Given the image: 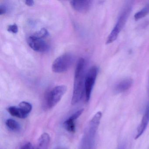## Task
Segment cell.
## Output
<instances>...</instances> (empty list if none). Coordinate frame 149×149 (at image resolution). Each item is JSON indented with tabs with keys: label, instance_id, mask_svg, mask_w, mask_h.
Listing matches in <instances>:
<instances>
[{
	"label": "cell",
	"instance_id": "cell-9",
	"mask_svg": "<svg viewBox=\"0 0 149 149\" xmlns=\"http://www.w3.org/2000/svg\"><path fill=\"white\" fill-rule=\"evenodd\" d=\"M92 1H70V5L77 12L81 13H85L88 12L92 4Z\"/></svg>",
	"mask_w": 149,
	"mask_h": 149
},
{
	"label": "cell",
	"instance_id": "cell-8",
	"mask_svg": "<svg viewBox=\"0 0 149 149\" xmlns=\"http://www.w3.org/2000/svg\"><path fill=\"white\" fill-rule=\"evenodd\" d=\"M149 123V104L147 105L142 120L137 129L136 134L135 138L136 139L140 137L146 130Z\"/></svg>",
	"mask_w": 149,
	"mask_h": 149
},
{
	"label": "cell",
	"instance_id": "cell-17",
	"mask_svg": "<svg viewBox=\"0 0 149 149\" xmlns=\"http://www.w3.org/2000/svg\"><path fill=\"white\" fill-rule=\"evenodd\" d=\"M48 34L49 33L47 30L45 29L42 28L39 30V31L36 32L33 34L32 35V36L36 38L43 39V38L47 37Z\"/></svg>",
	"mask_w": 149,
	"mask_h": 149
},
{
	"label": "cell",
	"instance_id": "cell-14",
	"mask_svg": "<svg viewBox=\"0 0 149 149\" xmlns=\"http://www.w3.org/2000/svg\"><path fill=\"white\" fill-rule=\"evenodd\" d=\"M6 124L8 128L13 132L19 131L21 129L20 125L19 123L12 118L7 119L6 121Z\"/></svg>",
	"mask_w": 149,
	"mask_h": 149
},
{
	"label": "cell",
	"instance_id": "cell-21",
	"mask_svg": "<svg viewBox=\"0 0 149 149\" xmlns=\"http://www.w3.org/2000/svg\"><path fill=\"white\" fill-rule=\"evenodd\" d=\"M25 3L26 5L29 6H32L34 4V2L33 0H27L25 1Z\"/></svg>",
	"mask_w": 149,
	"mask_h": 149
},
{
	"label": "cell",
	"instance_id": "cell-11",
	"mask_svg": "<svg viewBox=\"0 0 149 149\" xmlns=\"http://www.w3.org/2000/svg\"><path fill=\"white\" fill-rule=\"evenodd\" d=\"M7 111L9 114L13 116L21 119L26 118L29 116V115L25 113L19 106H10L8 108Z\"/></svg>",
	"mask_w": 149,
	"mask_h": 149
},
{
	"label": "cell",
	"instance_id": "cell-15",
	"mask_svg": "<svg viewBox=\"0 0 149 149\" xmlns=\"http://www.w3.org/2000/svg\"><path fill=\"white\" fill-rule=\"evenodd\" d=\"M149 14V3L143 8L141 10H139L134 15V19L137 21L143 19Z\"/></svg>",
	"mask_w": 149,
	"mask_h": 149
},
{
	"label": "cell",
	"instance_id": "cell-6",
	"mask_svg": "<svg viewBox=\"0 0 149 149\" xmlns=\"http://www.w3.org/2000/svg\"><path fill=\"white\" fill-rule=\"evenodd\" d=\"M98 73V68L96 66L91 68L85 77L84 80V92L86 102H88L90 99L91 92L95 85Z\"/></svg>",
	"mask_w": 149,
	"mask_h": 149
},
{
	"label": "cell",
	"instance_id": "cell-7",
	"mask_svg": "<svg viewBox=\"0 0 149 149\" xmlns=\"http://www.w3.org/2000/svg\"><path fill=\"white\" fill-rule=\"evenodd\" d=\"M28 43L31 49L38 52H44L48 49L49 46L43 39L31 36L28 39Z\"/></svg>",
	"mask_w": 149,
	"mask_h": 149
},
{
	"label": "cell",
	"instance_id": "cell-13",
	"mask_svg": "<svg viewBox=\"0 0 149 149\" xmlns=\"http://www.w3.org/2000/svg\"><path fill=\"white\" fill-rule=\"evenodd\" d=\"M75 120L70 117L63 123V126L64 129L69 132L74 133L76 131Z\"/></svg>",
	"mask_w": 149,
	"mask_h": 149
},
{
	"label": "cell",
	"instance_id": "cell-19",
	"mask_svg": "<svg viewBox=\"0 0 149 149\" xmlns=\"http://www.w3.org/2000/svg\"><path fill=\"white\" fill-rule=\"evenodd\" d=\"M20 149H35L33 145L30 142L26 143L21 146Z\"/></svg>",
	"mask_w": 149,
	"mask_h": 149
},
{
	"label": "cell",
	"instance_id": "cell-2",
	"mask_svg": "<svg viewBox=\"0 0 149 149\" xmlns=\"http://www.w3.org/2000/svg\"><path fill=\"white\" fill-rule=\"evenodd\" d=\"M102 117V112L98 111L91 120L84 137L81 149H95L96 135Z\"/></svg>",
	"mask_w": 149,
	"mask_h": 149
},
{
	"label": "cell",
	"instance_id": "cell-1",
	"mask_svg": "<svg viewBox=\"0 0 149 149\" xmlns=\"http://www.w3.org/2000/svg\"><path fill=\"white\" fill-rule=\"evenodd\" d=\"M85 61L83 58L79 59L75 71L74 89L71 103L75 104L82 98L84 91V68Z\"/></svg>",
	"mask_w": 149,
	"mask_h": 149
},
{
	"label": "cell",
	"instance_id": "cell-16",
	"mask_svg": "<svg viewBox=\"0 0 149 149\" xmlns=\"http://www.w3.org/2000/svg\"><path fill=\"white\" fill-rule=\"evenodd\" d=\"M19 107L28 115H29L32 110V104L27 102H22L20 103Z\"/></svg>",
	"mask_w": 149,
	"mask_h": 149
},
{
	"label": "cell",
	"instance_id": "cell-3",
	"mask_svg": "<svg viewBox=\"0 0 149 149\" xmlns=\"http://www.w3.org/2000/svg\"><path fill=\"white\" fill-rule=\"evenodd\" d=\"M132 7V2L128 3L124 7L117 21L115 26L107 38L106 44H111L117 39L119 34L127 22V20L131 12Z\"/></svg>",
	"mask_w": 149,
	"mask_h": 149
},
{
	"label": "cell",
	"instance_id": "cell-4",
	"mask_svg": "<svg viewBox=\"0 0 149 149\" xmlns=\"http://www.w3.org/2000/svg\"><path fill=\"white\" fill-rule=\"evenodd\" d=\"M74 61V57L71 54L65 53L54 61L52 64V70L56 73L65 72L72 66Z\"/></svg>",
	"mask_w": 149,
	"mask_h": 149
},
{
	"label": "cell",
	"instance_id": "cell-20",
	"mask_svg": "<svg viewBox=\"0 0 149 149\" xmlns=\"http://www.w3.org/2000/svg\"><path fill=\"white\" fill-rule=\"evenodd\" d=\"M7 9L6 7L4 6L1 5L0 6V14L1 15H3L6 13Z\"/></svg>",
	"mask_w": 149,
	"mask_h": 149
},
{
	"label": "cell",
	"instance_id": "cell-12",
	"mask_svg": "<svg viewBox=\"0 0 149 149\" xmlns=\"http://www.w3.org/2000/svg\"><path fill=\"white\" fill-rule=\"evenodd\" d=\"M50 142V137L47 133L42 134L39 138L37 149H48Z\"/></svg>",
	"mask_w": 149,
	"mask_h": 149
},
{
	"label": "cell",
	"instance_id": "cell-10",
	"mask_svg": "<svg viewBox=\"0 0 149 149\" xmlns=\"http://www.w3.org/2000/svg\"><path fill=\"white\" fill-rule=\"evenodd\" d=\"M133 82V80L130 77L122 79L115 85L114 91L116 93H123L132 87Z\"/></svg>",
	"mask_w": 149,
	"mask_h": 149
},
{
	"label": "cell",
	"instance_id": "cell-22",
	"mask_svg": "<svg viewBox=\"0 0 149 149\" xmlns=\"http://www.w3.org/2000/svg\"><path fill=\"white\" fill-rule=\"evenodd\" d=\"M117 149H126V146L125 144H122L120 145Z\"/></svg>",
	"mask_w": 149,
	"mask_h": 149
},
{
	"label": "cell",
	"instance_id": "cell-18",
	"mask_svg": "<svg viewBox=\"0 0 149 149\" xmlns=\"http://www.w3.org/2000/svg\"><path fill=\"white\" fill-rule=\"evenodd\" d=\"M8 31L13 33H16L18 31V26L15 24L9 25L8 27Z\"/></svg>",
	"mask_w": 149,
	"mask_h": 149
},
{
	"label": "cell",
	"instance_id": "cell-5",
	"mask_svg": "<svg viewBox=\"0 0 149 149\" xmlns=\"http://www.w3.org/2000/svg\"><path fill=\"white\" fill-rule=\"evenodd\" d=\"M67 91L65 85H59L54 88L49 93L47 98V104L49 109L54 107L61 101Z\"/></svg>",
	"mask_w": 149,
	"mask_h": 149
}]
</instances>
